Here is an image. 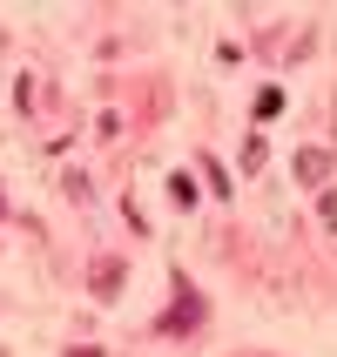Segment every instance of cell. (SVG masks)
<instances>
[{"label":"cell","mask_w":337,"mask_h":357,"mask_svg":"<svg viewBox=\"0 0 337 357\" xmlns=\"http://www.w3.org/2000/svg\"><path fill=\"white\" fill-rule=\"evenodd\" d=\"M297 182L324 189V182H331V155H324V149H304V155H297Z\"/></svg>","instance_id":"obj_1"},{"label":"cell","mask_w":337,"mask_h":357,"mask_svg":"<svg viewBox=\"0 0 337 357\" xmlns=\"http://www.w3.org/2000/svg\"><path fill=\"white\" fill-rule=\"evenodd\" d=\"M270 115H283V95H277V88H263V95H257V121H270Z\"/></svg>","instance_id":"obj_2"},{"label":"cell","mask_w":337,"mask_h":357,"mask_svg":"<svg viewBox=\"0 0 337 357\" xmlns=\"http://www.w3.org/2000/svg\"><path fill=\"white\" fill-rule=\"evenodd\" d=\"M68 357H101V351H95V344H75V351H68Z\"/></svg>","instance_id":"obj_3"}]
</instances>
